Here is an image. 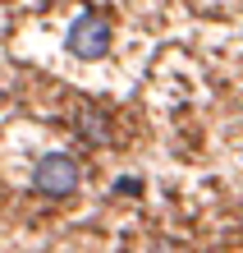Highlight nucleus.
<instances>
[{"mask_svg":"<svg viewBox=\"0 0 243 253\" xmlns=\"http://www.w3.org/2000/svg\"><path fill=\"white\" fill-rule=\"evenodd\" d=\"M78 180H83V170H78V161L69 152H46L37 161V170H33V189L46 193V198H69L78 189Z\"/></svg>","mask_w":243,"mask_h":253,"instance_id":"1","label":"nucleus"},{"mask_svg":"<svg viewBox=\"0 0 243 253\" xmlns=\"http://www.w3.org/2000/svg\"><path fill=\"white\" fill-rule=\"evenodd\" d=\"M69 51L78 55V60H105V51H110V23H105L101 14L83 9L78 19L69 23Z\"/></svg>","mask_w":243,"mask_h":253,"instance_id":"2","label":"nucleus"},{"mask_svg":"<svg viewBox=\"0 0 243 253\" xmlns=\"http://www.w3.org/2000/svg\"><path fill=\"white\" fill-rule=\"evenodd\" d=\"M78 129H87V138H92V143H105V138H110V133H105V115H101V111H83V115H78Z\"/></svg>","mask_w":243,"mask_h":253,"instance_id":"3","label":"nucleus"}]
</instances>
